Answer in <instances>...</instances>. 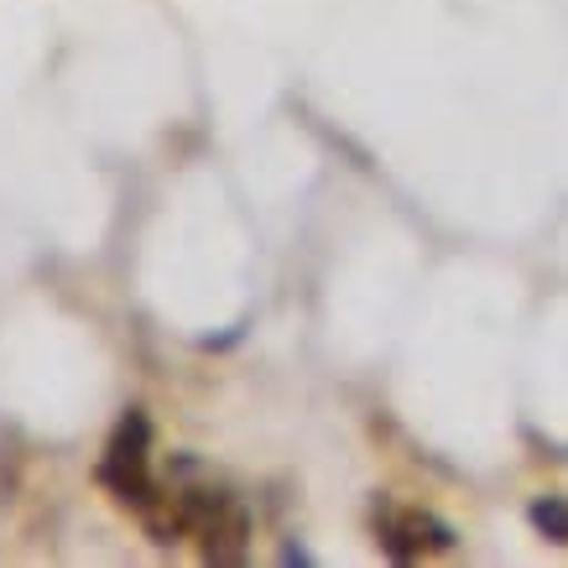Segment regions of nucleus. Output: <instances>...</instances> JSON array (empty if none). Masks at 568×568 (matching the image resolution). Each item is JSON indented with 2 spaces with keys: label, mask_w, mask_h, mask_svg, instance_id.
<instances>
[{
  "label": "nucleus",
  "mask_w": 568,
  "mask_h": 568,
  "mask_svg": "<svg viewBox=\"0 0 568 568\" xmlns=\"http://www.w3.org/2000/svg\"><path fill=\"white\" fill-rule=\"evenodd\" d=\"M94 480L110 490V500H115V506L136 511V517H146V511L156 506V496H162V485H168V480H156L152 417L141 413V407L121 413V423L110 428V438H104V454H100V469H94Z\"/></svg>",
  "instance_id": "1"
},
{
  "label": "nucleus",
  "mask_w": 568,
  "mask_h": 568,
  "mask_svg": "<svg viewBox=\"0 0 568 568\" xmlns=\"http://www.w3.org/2000/svg\"><path fill=\"white\" fill-rule=\"evenodd\" d=\"M371 527H376V548L386 552L392 564H423V558H444V552L459 548V532H454L438 511L417 506V500L376 496Z\"/></svg>",
  "instance_id": "2"
},
{
  "label": "nucleus",
  "mask_w": 568,
  "mask_h": 568,
  "mask_svg": "<svg viewBox=\"0 0 568 568\" xmlns=\"http://www.w3.org/2000/svg\"><path fill=\"white\" fill-rule=\"evenodd\" d=\"M527 521H532L537 537L568 548V496H537L532 506H527Z\"/></svg>",
  "instance_id": "3"
}]
</instances>
